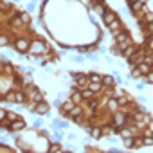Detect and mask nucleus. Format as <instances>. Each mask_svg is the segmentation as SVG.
I'll list each match as a JSON object with an SVG mask.
<instances>
[{
    "label": "nucleus",
    "mask_w": 153,
    "mask_h": 153,
    "mask_svg": "<svg viewBox=\"0 0 153 153\" xmlns=\"http://www.w3.org/2000/svg\"><path fill=\"white\" fill-rule=\"evenodd\" d=\"M110 51H112V54H114V56H119V54H123V51H121V47H119L117 43H115V45H114Z\"/></svg>",
    "instance_id": "nucleus-24"
},
{
    "label": "nucleus",
    "mask_w": 153,
    "mask_h": 153,
    "mask_svg": "<svg viewBox=\"0 0 153 153\" xmlns=\"http://www.w3.org/2000/svg\"><path fill=\"white\" fill-rule=\"evenodd\" d=\"M146 83H151V85H153V68L146 74Z\"/></svg>",
    "instance_id": "nucleus-28"
},
{
    "label": "nucleus",
    "mask_w": 153,
    "mask_h": 153,
    "mask_svg": "<svg viewBox=\"0 0 153 153\" xmlns=\"http://www.w3.org/2000/svg\"><path fill=\"white\" fill-rule=\"evenodd\" d=\"M13 25H15V27H20V25H24V20L20 18V15L13 18Z\"/></svg>",
    "instance_id": "nucleus-23"
},
{
    "label": "nucleus",
    "mask_w": 153,
    "mask_h": 153,
    "mask_svg": "<svg viewBox=\"0 0 153 153\" xmlns=\"http://www.w3.org/2000/svg\"><path fill=\"white\" fill-rule=\"evenodd\" d=\"M2 99H4V96H2V92H0V101H2Z\"/></svg>",
    "instance_id": "nucleus-39"
},
{
    "label": "nucleus",
    "mask_w": 153,
    "mask_h": 153,
    "mask_svg": "<svg viewBox=\"0 0 153 153\" xmlns=\"http://www.w3.org/2000/svg\"><path fill=\"white\" fill-rule=\"evenodd\" d=\"M124 146L126 148H133V139L131 137H124Z\"/></svg>",
    "instance_id": "nucleus-26"
},
{
    "label": "nucleus",
    "mask_w": 153,
    "mask_h": 153,
    "mask_svg": "<svg viewBox=\"0 0 153 153\" xmlns=\"http://www.w3.org/2000/svg\"><path fill=\"white\" fill-rule=\"evenodd\" d=\"M49 49H47V45L40 40V38H36V40H33V43H31V47H29V52L34 56V54H43V52H47Z\"/></svg>",
    "instance_id": "nucleus-2"
},
{
    "label": "nucleus",
    "mask_w": 153,
    "mask_h": 153,
    "mask_svg": "<svg viewBox=\"0 0 153 153\" xmlns=\"http://www.w3.org/2000/svg\"><path fill=\"white\" fill-rule=\"evenodd\" d=\"M108 108H110L112 112H115V110L119 108V99H117V97H110V99H108Z\"/></svg>",
    "instance_id": "nucleus-16"
},
{
    "label": "nucleus",
    "mask_w": 153,
    "mask_h": 153,
    "mask_svg": "<svg viewBox=\"0 0 153 153\" xmlns=\"http://www.w3.org/2000/svg\"><path fill=\"white\" fill-rule=\"evenodd\" d=\"M0 11H9V4H6V2H0Z\"/></svg>",
    "instance_id": "nucleus-33"
},
{
    "label": "nucleus",
    "mask_w": 153,
    "mask_h": 153,
    "mask_svg": "<svg viewBox=\"0 0 153 153\" xmlns=\"http://www.w3.org/2000/svg\"><path fill=\"white\" fill-rule=\"evenodd\" d=\"M88 79H90V81H94V83H103V76H101V74L92 72V74H88Z\"/></svg>",
    "instance_id": "nucleus-17"
},
{
    "label": "nucleus",
    "mask_w": 153,
    "mask_h": 153,
    "mask_svg": "<svg viewBox=\"0 0 153 153\" xmlns=\"http://www.w3.org/2000/svg\"><path fill=\"white\" fill-rule=\"evenodd\" d=\"M49 151H61V146H58V144L52 142V144L49 146Z\"/></svg>",
    "instance_id": "nucleus-31"
},
{
    "label": "nucleus",
    "mask_w": 153,
    "mask_h": 153,
    "mask_svg": "<svg viewBox=\"0 0 153 153\" xmlns=\"http://www.w3.org/2000/svg\"><path fill=\"white\" fill-rule=\"evenodd\" d=\"M52 137H54V140H59V139H61V131H59V130L56 128V131L52 133Z\"/></svg>",
    "instance_id": "nucleus-35"
},
{
    "label": "nucleus",
    "mask_w": 153,
    "mask_h": 153,
    "mask_svg": "<svg viewBox=\"0 0 153 153\" xmlns=\"http://www.w3.org/2000/svg\"><path fill=\"white\" fill-rule=\"evenodd\" d=\"M20 18L24 20V24H29V22H31V16H29L27 13H20Z\"/></svg>",
    "instance_id": "nucleus-29"
},
{
    "label": "nucleus",
    "mask_w": 153,
    "mask_h": 153,
    "mask_svg": "<svg viewBox=\"0 0 153 153\" xmlns=\"http://www.w3.org/2000/svg\"><path fill=\"white\" fill-rule=\"evenodd\" d=\"M27 92H29V96H31V99H33L34 103H40V101H43V92H42V90H38L34 85H29Z\"/></svg>",
    "instance_id": "nucleus-4"
},
{
    "label": "nucleus",
    "mask_w": 153,
    "mask_h": 153,
    "mask_svg": "<svg viewBox=\"0 0 153 153\" xmlns=\"http://www.w3.org/2000/svg\"><path fill=\"white\" fill-rule=\"evenodd\" d=\"M74 106H76V103H74L72 99H68V101H65V103L61 105V112H63L65 115H68V114H70V110H72Z\"/></svg>",
    "instance_id": "nucleus-12"
},
{
    "label": "nucleus",
    "mask_w": 153,
    "mask_h": 153,
    "mask_svg": "<svg viewBox=\"0 0 153 153\" xmlns=\"http://www.w3.org/2000/svg\"><path fill=\"white\" fill-rule=\"evenodd\" d=\"M87 130L90 131V135H92L94 139H101V137H103V130H101L99 126H87Z\"/></svg>",
    "instance_id": "nucleus-10"
},
{
    "label": "nucleus",
    "mask_w": 153,
    "mask_h": 153,
    "mask_svg": "<svg viewBox=\"0 0 153 153\" xmlns=\"http://www.w3.org/2000/svg\"><path fill=\"white\" fill-rule=\"evenodd\" d=\"M33 112L34 114H40V115H45V114H49V105L45 101H40V103L34 105V110Z\"/></svg>",
    "instance_id": "nucleus-7"
},
{
    "label": "nucleus",
    "mask_w": 153,
    "mask_h": 153,
    "mask_svg": "<svg viewBox=\"0 0 153 153\" xmlns=\"http://www.w3.org/2000/svg\"><path fill=\"white\" fill-rule=\"evenodd\" d=\"M115 78L114 76H103V87H110V88H114L115 87Z\"/></svg>",
    "instance_id": "nucleus-13"
},
{
    "label": "nucleus",
    "mask_w": 153,
    "mask_h": 153,
    "mask_svg": "<svg viewBox=\"0 0 153 153\" xmlns=\"http://www.w3.org/2000/svg\"><path fill=\"white\" fill-rule=\"evenodd\" d=\"M74 79H76V85H78L79 88H87L88 83H90L87 74H74Z\"/></svg>",
    "instance_id": "nucleus-5"
},
{
    "label": "nucleus",
    "mask_w": 153,
    "mask_h": 153,
    "mask_svg": "<svg viewBox=\"0 0 153 153\" xmlns=\"http://www.w3.org/2000/svg\"><path fill=\"white\" fill-rule=\"evenodd\" d=\"M94 94H96V92H92L90 88H87L85 92H81V96H83V99H87V101H90V99H94Z\"/></svg>",
    "instance_id": "nucleus-21"
},
{
    "label": "nucleus",
    "mask_w": 153,
    "mask_h": 153,
    "mask_svg": "<svg viewBox=\"0 0 153 153\" xmlns=\"http://www.w3.org/2000/svg\"><path fill=\"white\" fill-rule=\"evenodd\" d=\"M9 117V114L4 110V108H0V121H4V119H7Z\"/></svg>",
    "instance_id": "nucleus-30"
},
{
    "label": "nucleus",
    "mask_w": 153,
    "mask_h": 153,
    "mask_svg": "<svg viewBox=\"0 0 153 153\" xmlns=\"http://www.w3.org/2000/svg\"><path fill=\"white\" fill-rule=\"evenodd\" d=\"M92 2H97V0H92Z\"/></svg>",
    "instance_id": "nucleus-40"
},
{
    "label": "nucleus",
    "mask_w": 153,
    "mask_h": 153,
    "mask_svg": "<svg viewBox=\"0 0 153 153\" xmlns=\"http://www.w3.org/2000/svg\"><path fill=\"white\" fill-rule=\"evenodd\" d=\"M6 45H9V36L0 34V47H6Z\"/></svg>",
    "instance_id": "nucleus-22"
},
{
    "label": "nucleus",
    "mask_w": 153,
    "mask_h": 153,
    "mask_svg": "<svg viewBox=\"0 0 153 153\" xmlns=\"http://www.w3.org/2000/svg\"><path fill=\"white\" fill-rule=\"evenodd\" d=\"M15 47H16V51H18L20 54H24L25 51H29V47H31V42H29L25 36H20V38H16V42H15Z\"/></svg>",
    "instance_id": "nucleus-3"
},
{
    "label": "nucleus",
    "mask_w": 153,
    "mask_h": 153,
    "mask_svg": "<svg viewBox=\"0 0 153 153\" xmlns=\"http://www.w3.org/2000/svg\"><path fill=\"white\" fill-rule=\"evenodd\" d=\"M81 99H83V96H81V92H79V90H76V88H74V92H72V101H74L76 105H78V103H79Z\"/></svg>",
    "instance_id": "nucleus-18"
},
{
    "label": "nucleus",
    "mask_w": 153,
    "mask_h": 153,
    "mask_svg": "<svg viewBox=\"0 0 153 153\" xmlns=\"http://www.w3.org/2000/svg\"><path fill=\"white\" fill-rule=\"evenodd\" d=\"M88 88H90L92 92H99V90L103 88V83H94V81H90V83H88Z\"/></svg>",
    "instance_id": "nucleus-19"
},
{
    "label": "nucleus",
    "mask_w": 153,
    "mask_h": 153,
    "mask_svg": "<svg viewBox=\"0 0 153 153\" xmlns=\"http://www.w3.org/2000/svg\"><path fill=\"white\" fill-rule=\"evenodd\" d=\"M144 20H146L148 24H153V13H151V11H146V13H144Z\"/></svg>",
    "instance_id": "nucleus-25"
},
{
    "label": "nucleus",
    "mask_w": 153,
    "mask_h": 153,
    "mask_svg": "<svg viewBox=\"0 0 153 153\" xmlns=\"http://www.w3.org/2000/svg\"><path fill=\"white\" fill-rule=\"evenodd\" d=\"M126 121H128V117L124 115V114H115V117H114V124H115V131H119L124 124H126Z\"/></svg>",
    "instance_id": "nucleus-6"
},
{
    "label": "nucleus",
    "mask_w": 153,
    "mask_h": 153,
    "mask_svg": "<svg viewBox=\"0 0 153 153\" xmlns=\"http://www.w3.org/2000/svg\"><path fill=\"white\" fill-rule=\"evenodd\" d=\"M148 49H149V52L153 51V36H148Z\"/></svg>",
    "instance_id": "nucleus-36"
},
{
    "label": "nucleus",
    "mask_w": 153,
    "mask_h": 153,
    "mask_svg": "<svg viewBox=\"0 0 153 153\" xmlns=\"http://www.w3.org/2000/svg\"><path fill=\"white\" fill-rule=\"evenodd\" d=\"M135 51H137V49H135L133 45H130V47H126V49L123 51V56H124V58H130V56H131V54H133Z\"/></svg>",
    "instance_id": "nucleus-20"
},
{
    "label": "nucleus",
    "mask_w": 153,
    "mask_h": 153,
    "mask_svg": "<svg viewBox=\"0 0 153 153\" xmlns=\"http://www.w3.org/2000/svg\"><path fill=\"white\" fill-rule=\"evenodd\" d=\"M142 56H144V54H142L140 51H135V52L128 58V63H130L131 67H135L137 63H140V61H142Z\"/></svg>",
    "instance_id": "nucleus-9"
},
{
    "label": "nucleus",
    "mask_w": 153,
    "mask_h": 153,
    "mask_svg": "<svg viewBox=\"0 0 153 153\" xmlns=\"http://www.w3.org/2000/svg\"><path fill=\"white\" fill-rule=\"evenodd\" d=\"M131 76H133V78H140L142 74L139 72V68H137V67H133V70H131Z\"/></svg>",
    "instance_id": "nucleus-34"
},
{
    "label": "nucleus",
    "mask_w": 153,
    "mask_h": 153,
    "mask_svg": "<svg viewBox=\"0 0 153 153\" xmlns=\"http://www.w3.org/2000/svg\"><path fill=\"white\" fill-rule=\"evenodd\" d=\"M103 20H105V24H106V25H110L112 22H115V20H117V15H115L114 11H106V13L103 15Z\"/></svg>",
    "instance_id": "nucleus-11"
},
{
    "label": "nucleus",
    "mask_w": 153,
    "mask_h": 153,
    "mask_svg": "<svg viewBox=\"0 0 153 153\" xmlns=\"http://www.w3.org/2000/svg\"><path fill=\"white\" fill-rule=\"evenodd\" d=\"M13 101L18 103V105H24V103L27 101V97H25L24 92H13Z\"/></svg>",
    "instance_id": "nucleus-15"
},
{
    "label": "nucleus",
    "mask_w": 153,
    "mask_h": 153,
    "mask_svg": "<svg viewBox=\"0 0 153 153\" xmlns=\"http://www.w3.org/2000/svg\"><path fill=\"white\" fill-rule=\"evenodd\" d=\"M135 67H137V68H139V72H140V74H142V76H146V74H148V72H149V70H151V68H153V67H151V65H148V63H144V61H140V63H137V65H135Z\"/></svg>",
    "instance_id": "nucleus-14"
},
{
    "label": "nucleus",
    "mask_w": 153,
    "mask_h": 153,
    "mask_svg": "<svg viewBox=\"0 0 153 153\" xmlns=\"http://www.w3.org/2000/svg\"><path fill=\"white\" fill-rule=\"evenodd\" d=\"M74 61H78V63H81V61H83V56H76V58H74Z\"/></svg>",
    "instance_id": "nucleus-38"
},
{
    "label": "nucleus",
    "mask_w": 153,
    "mask_h": 153,
    "mask_svg": "<svg viewBox=\"0 0 153 153\" xmlns=\"http://www.w3.org/2000/svg\"><path fill=\"white\" fill-rule=\"evenodd\" d=\"M144 144L146 146H153V135H146L144 137Z\"/></svg>",
    "instance_id": "nucleus-27"
},
{
    "label": "nucleus",
    "mask_w": 153,
    "mask_h": 153,
    "mask_svg": "<svg viewBox=\"0 0 153 153\" xmlns=\"http://www.w3.org/2000/svg\"><path fill=\"white\" fill-rule=\"evenodd\" d=\"M24 128H25V123H24L20 117H18V119H15V121L7 126V130H9V131H18V130H24Z\"/></svg>",
    "instance_id": "nucleus-8"
},
{
    "label": "nucleus",
    "mask_w": 153,
    "mask_h": 153,
    "mask_svg": "<svg viewBox=\"0 0 153 153\" xmlns=\"http://www.w3.org/2000/svg\"><path fill=\"white\" fill-rule=\"evenodd\" d=\"M97 106H99V103H97V101H96V99H90V110H92V112H94V110H96V108H97Z\"/></svg>",
    "instance_id": "nucleus-32"
},
{
    "label": "nucleus",
    "mask_w": 153,
    "mask_h": 153,
    "mask_svg": "<svg viewBox=\"0 0 153 153\" xmlns=\"http://www.w3.org/2000/svg\"><path fill=\"white\" fill-rule=\"evenodd\" d=\"M115 43L121 47V51H124L126 47H130V45H131V38H130V34H128L126 31H121V33L115 36Z\"/></svg>",
    "instance_id": "nucleus-1"
},
{
    "label": "nucleus",
    "mask_w": 153,
    "mask_h": 153,
    "mask_svg": "<svg viewBox=\"0 0 153 153\" xmlns=\"http://www.w3.org/2000/svg\"><path fill=\"white\" fill-rule=\"evenodd\" d=\"M34 126H36V128H42V126H43V121H42V119H34Z\"/></svg>",
    "instance_id": "nucleus-37"
}]
</instances>
